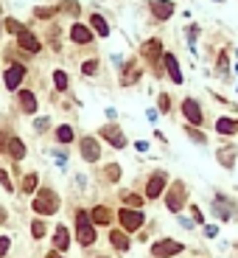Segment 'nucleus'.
I'll return each mask as SVG.
<instances>
[{
    "mask_svg": "<svg viewBox=\"0 0 238 258\" xmlns=\"http://www.w3.org/2000/svg\"><path fill=\"white\" fill-rule=\"evenodd\" d=\"M31 233H34V239H42V236H45V224L34 222V224H31Z\"/></svg>",
    "mask_w": 238,
    "mask_h": 258,
    "instance_id": "c85d7f7f",
    "label": "nucleus"
},
{
    "mask_svg": "<svg viewBox=\"0 0 238 258\" xmlns=\"http://www.w3.org/2000/svg\"><path fill=\"white\" fill-rule=\"evenodd\" d=\"M110 241L120 250V253H126V250H129V239H126V236H123L120 230H112V233H110Z\"/></svg>",
    "mask_w": 238,
    "mask_h": 258,
    "instance_id": "aec40b11",
    "label": "nucleus"
},
{
    "mask_svg": "<svg viewBox=\"0 0 238 258\" xmlns=\"http://www.w3.org/2000/svg\"><path fill=\"white\" fill-rule=\"evenodd\" d=\"M118 219H120V224L126 227V230H137L140 224H143V214L140 211H132V208H123L118 214Z\"/></svg>",
    "mask_w": 238,
    "mask_h": 258,
    "instance_id": "20e7f679",
    "label": "nucleus"
},
{
    "mask_svg": "<svg viewBox=\"0 0 238 258\" xmlns=\"http://www.w3.org/2000/svg\"><path fill=\"white\" fill-rule=\"evenodd\" d=\"M0 182H3V188L6 191H11V180H9V174L3 172V169H0Z\"/></svg>",
    "mask_w": 238,
    "mask_h": 258,
    "instance_id": "c756f323",
    "label": "nucleus"
},
{
    "mask_svg": "<svg viewBox=\"0 0 238 258\" xmlns=\"http://www.w3.org/2000/svg\"><path fill=\"white\" fill-rule=\"evenodd\" d=\"M233 157H236L233 146H227V149H221V152H219V160H221L224 166H233Z\"/></svg>",
    "mask_w": 238,
    "mask_h": 258,
    "instance_id": "5701e85b",
    "label": "nucleus"
},
{
    "mask_svg": "<svg viewBox=\"0 0 238 258\" xmlns=\"http://www.w3.org/2000/svg\"><path fill=\"white\" fill-rule=\"evenodd\" d=\"M34 188H37V174H28L26 180H23V191H26V194H31Z\"/></svg>",
    "mask_w": 238,
    "mask_h": 258,
    "instance_id": "a878e982",
    "label": "nucleus"
},
{
    "mask_svg": "<svg viewBox=\"0 0 238 258\" xmlns=\"http://www.w3.org/2000/svg\"><path fill=\"white\" fill-rule=\"evenodd\" d=\"M216 129H219L221 135H233V132H238V124H236L233 118H219Z\"/></svg>",
    "mask_w": 238,
    "mask_h": 258,
    "instance_id": "6ab92c4d",
    "label": "nucleus"
},
{
    "mask_svg": "<svg viewBox=\"0 0 238 258\" xmlns=\"http://www.w3.org/2000/svg\"><path fill=\"white\" fill-rule=\"evenodd\" d=\"M90 219H93L95 224H110L112 214H110V211H107L104 205H98V208H93V214H90Z\"/></svg>",
    "mask_w": 238,
    "mask_h": 258,
    "instance_id": "2eb2a0df",
    "label": "nucleus"
},
{
    "mask_svg": "<svg viewBox=\"0 0 238 258\" xmlns=\"http://www.w3.org/2000/svg\"><path fill=\"white\" fill-rule=\"evenodd\" d=\"M53 82H56L59 90H65V87H68V73H65V70H56V73H53Z\"/></svg>",
    "mask_w": 238,
    "mask_h": 258,
    "instance_id": "393cba45",
    "label": "nucleus"
},
{
    "mask_svg": "<svg viewBox=\"0 0 238 258\" xmlns=\"http://www.w3.org/2000/svg\"><path fill=\"white\" fill-rule=\"evenodd\" d=\"M90 26L95 28V34H98V37H107V34H110V26L104 23L101 14H90Z\"/></svg>",
    "mask_w": 238,
    "mask_h": 258,
    "instance_id": "f3484780",
    "label": "nucleus"
},
{
    "mask_svg": "<svg viewBox=\"0 0 238 258\" xmlns=\"http://www.w3.org/2000/svg\"><path fill=\"white\" fill-rule=\"evenodd\" d=\"M6 28H9V31H11V34H23V31H26V28H23V26H20V23H17V20H6Z\"/></svg>",
    "mask_w": 238,
    "mask_h": 258,
    "instance_id": "cd10ccee",
    "label": "nucleus"
},
{
    "mask_svg": "<svg viewBox=\"0 0 238 258\" xmlns=\"http://www.w3.org/2000/svg\"><path fill=\"white\" fill-rule=\"evenodd\" d=\"M34 127H37V129H40V132H42V129H45V127H48V118H40V121H37V124H34Z\"/></svg>",
    "mask_w": 238,
    "mask_h": 258,
    "instance_id": "4c0bfd02",
    "label": "nucleus"
},
{
    "mask_svg": "<svg viewBox=\"0 0 238 258\" xmlns=\"http://www.w3.org/2000/svg\"><path fill=\"white\" fill-rule=\"evenodd\" d=\"M95 68H98L95 62H84V65H81V70H84V73H95Z\"/></svg>",
    "mask_w": 238,
    "mask_h": 258,
    "instance_id": "f704fd0d",
    "label": "nucleus"
},
{
    "mask_svg": "<svg viewBox=\"0 0 238 258\" xmlns=\"http://www.w3.org/2000/svg\"><path fill=\"white\" fill-rule=\"evenodd\" d=\"M185 205V185L182 182H174V188L168 194V208L171 211H179V208Z\"/></svg>",
    "mask_w": 238,
    "mask_h": 258,
    "instance_id": "423d86ee",
    "label": "nucleus"
},
{
    "mask_svg": "<svg viewBox=\"0 0 238 258\" xmlns=\"http://www.w3.org/2000/svg\"><path fill=\"white\" fill-rule=\"evenodd\" d=\"M48 258H59V256H56V253H51V256H48Z\"/></svg>",
    "mask_w": 238,
    "mask_h": 258,
    "instance_id": "ea45409f",
    "label": "nucleus"
},
{
    "mask_svg": "<svg viewBox=\"0 0 238 258\" xmlns=\"http://www.w3.org/2000/svg\"><path fill=\"white\" fill-rule=\"evenodd\" d=\"M20 107H23V110H26V112H34V110H37V101H34V95L28 93V90H23V93H20Z\"/></svg>",
    "mask_w": 238,
    "mask_h": 258,
    "instance_id": "4be33fe9",
    "label": "nucleus"
},
{
    "mask_svg": "<svg viewBox=\"0 0 238 258\" xmlns=\"http://www.w3.org/2000/svg\"><path fill=\"white\" fill-rule=\"evenodd\" d=\"M0 222H6V211L3 208H0Z\"/></svg>",
    "mask_w": 238,
    "mask_h": 258,
    "instance_id": "58836bf2",
    "label": "nucleus"
},
{
    "mask_svg": "<svg viewBox=\"0 0 238 258\" xmlns=\"http://www.w3.org/2000/svg\"><path fill=\"white\" fill-rule=\"evenodd\" d=\"M76 227H79V241L81 244H93L95 241V227H93V219H90V214L87 211H79L76 214Z\"/></svg>",
    "mask_w": 238,
    "mask_h": 258,
    "instance_id": "f257e3e1",
    "label": "nucleus"
},
{
    "mask_svg": "<svg viewBox=\"0 0 238 258\" xmlns=\"http://www.w3.org/2000/svg\"><path fill=\"white\" fill-rule=\"evenodd\" d=\"M34 14H37V17H42V20H45V17H51V14H53V9H37Z\"/></svg>",
    "mask_w": 238,
    "mask_h": 258,
    "instance_id": "c9c22d12",
    "label": "nucleus"
},
{
    "mask_svg": "<svg viewBox=\"0 0 238 258\" xmlns=\"http://www.w3.org/2000/svg\"><path fill=\"white\" fill-rule=\"evenodd\" d=\"M56 208H59V199H56L53 191H40V197L34 199L37 214H56Z\"/></svg>",
    "mask_w": 238,
    "mask_h": 258,
    "instance_id": "f03ea898",
    "label": "nucleus"
},
{
    "mask_svg": "<svg viewBox=\"0 0 238 258\" xmlns=\"http://www.w3.org/2000/svg\"><path fill=\"white\" fill-rule=\"evenodd\" d=\"M56 138H59L62 143H70V140H73V129H70V127H59V132H56Z\"/></svg>",
    "mask_w": 238,
    "mask_h": 258,
    "instance_id": "b1692460",
    "label": "nucleus"
},
{
    "mask_svg": "<svg viewBox=\"0 0 238 258\" xmlns=\"http://www.w3.org/2000/svg\"><path fill=\"white\" fill-rule=\"evenodd\" d=\"M182 112H185V118L191 121V124H202V110H199V104H196L194 98H185V101H182Z\"/></svg>",
    "mask_w": 238,
    "mask_h": 258,
    "instance_id": "6e6552de",
    "label": "nucleus"
},
{
    "mask_svg": "<svg viewBox=\"0 0 238 258\" xmlns=\"http://www.w3.org/2000/svg\"><path fill=\"white\" fill-rule=\"evenodd\" d=\"M23 76H26V68H23V65H11V68L6 70V87H9V90H17Z\"/></svg>",
    "mask_w": 238,
    "mask_h": 258,
    "instance_id": "0eeeda50",
    "label": "nucleus"
},
{
    "mask_svg": "<svg viewBox=\"0 0 238 258\" xmlns=\"http://www.w3.org/2000/svg\"><path fill=\"white\" fill-rule=\"evenodd\" d=\"M81 155H84V160L95 163V160L101 157V149H98V143H95L93 138H84V140H81Z\"/></svg>",
    "mask_w": 238,
    "mask_h": 258,
    "instance_id": "9b49d317",
    "label": "nucleus"
},
{
    "mask_svg": "<svg viewBox=\"0 0 238 258\" xmlns=\"http://www.w3.org/2000/svg\"><path fill=\"white\" fill-rule=\"evenodd\" d=\"M6 152H9L14 160H23V157H26V146H23V140H17V138H9V143H6Z\"/></svg>",
    "mask_w": 238,
    "mask_h": 258,
    "instance_id": "f8f14e48",
    "label": "nucleus"
},
{
    "mask_svg": "<svg viewBox=\"0 0 238 258\" xmlns=\"http://www.w3.org/2000/svg\"><path fill=\"white\" fill-rule=\"evenodd\" d=\"M62 9H65V11H70V14H76V11H79V6H76V3H65Z\"/></svg>",
    "mask_w": 238,
    "mask_h": 258,
    "instance_id": "e433bc0d",
    "label": "nucleus"
},
{
    "mask_svg": "<svg viewBox=\"0 0 238 258\" xmlns=\"http://www.w3.org/2000/svg\"><path fill=\"white\" fill-rule=\"evenodd\" d=\"M56 250H68L70 244V236H68V227H56V239H53Z\"/></svg>",
    "mask_w": 238,
    "mask_h": 258,
    "instance_id": "412c9836",
    "label": "nucleus"
},
{
    "mask_svg": "<svg viewBox=\"0 0 238 258\" xmlns=\"http://www.w3.org/2000/svg\"><path fill=\"white\" fill-rule=\"evenodd\" d=\"M162 188H165V172H157L152 180H149V185H146V197L157 199L162 194Z\"/></svg>",
    "mask_w": 238,
    "mask_h": 258,
    "instance_id": "39448f33",
    "label": "nucleus"
},
{
    "mask_svg": "<svg viewBox=\"0 0 238 258\" xmlns=\"http://www.w3.org/2000/svg\"><path fill=\"white\" fill-rule=\"evenodd\" d=\"M6 253H9V239L0 236V256H6Z\"/></svg>",
    "mask_w": 238,
    "mask_h": 258,
    "instance_id": "473e14b6",
    "label": "nucleus"
},
{
    "mask_svg": "<svg viewBox=\"0 0 238 258\" xmlns=\"http://www.w3.org/2000/svg\"><path fill=\"white\" fill-rule=\"evenodd\" d=\"M101 135H104L107 140H110V143H112L115 149H123V146H126V138H123V132H120L118 127H104Z\"/></svg>",
    "mask_w": 238,
    "mask_h": 258,
    "instance_id": "1a4fd4ad",
    "label": "nucleus"
},
{
    "mask_svg": "<svg viewBox=\"0 0 238 258\" xmlns=\"http://www.w3.org/2000/svg\"><path fill=\"white\" fill-rule=\"evenodd\" d=\"M165 68H168V76L174 79V82H182V70H179V62L174 59V56H165Z\"/></svg>",
    "mask_w": 238,
    "mask_h": 258,
    "instance_id": "a211bd4d",
    "label": "nucleus"
},
{
    "mask_svg": "<svg viewBox=\"0 0 238 258\" xmlns=\"http://www.w3.org/2000/svg\"><path fill=\"white\" fill-rule=\"evenodd\" d=\"M107 177H110V180H118V177H120V169H118V166H110V169H107Z\"/></svg>",
    "mask_w": 238,
    "mask_h": 258,
    "instance_id": "7c9ffc66",
    "label": "nucleus"
},
{
    "mask_svg": "<svg viewBox=\"0 0 238 258\" xmlns=\"http://www.w3.org/2000/svg\"><path fill=\"white\" fill-rule=\"evenodd\" d=\"M152 9H154V14H157L160 20H168L171 14H174V6H171L168 0H154Z\"/></svg>",
    "mask_w": 238,
    "mask_h": 258,
    "instance_id": "ddd939ff",
    "label": "nucleus"
},
{
    "mask_svg": "<svg viewBox=\"0 0 238 258\" xmlns=\"http://www.w3.org/2000/svg\"><path fill=\"white\" fill-rule=\"evenodd\" d=\"M20 48H23V51H28V53H40V51H42V43H40L34 34L23 31V34H20Z\"/></svg>",
    "mask_w": 238,
    "mask_h": 258,
    "instance_id": "9d476101",
    "label": "nucleus"
},
{
    "mask_svg": "<svg viewBox=\"0 0 238 258\" xmlns=\"http://www.w3.org/2000/svg\"><path fill=\"white\" fill-rule=\"evenodd\" d=\"M123 199H126V205H129V208H135V211H137L140 205H143V199L135 197V194H123Z\"/></svg>",
    "mask_w": 238,
    "mask_h": 258,
    "instance_id": "bb28decb",
    "label": "nucleus"
},
{
    "mask_svg": "<svg viewBox=\"0 0 238 258\" xmlns=\"http://www.w3.org/2000/svg\"><path fill=\"white\" fill-rule=\"evenodd\" d=\"M162 53V45H160V40H149V43L143 45V56L146 59H157Z\"/></svg>",
    "mask_w": 238,
    "mask_h": 258,
    "instance_id": "4468645a",
    "label": "nucleus"
},
{
    "mask_svg": "<svg viewBox=\"0 0 238 258\" xmlns=\"http://www.w3.org/2000/svg\"><path fill=\"white\" fill-rule=\"evenodd\" d=\"M160 110H162V112H168V110H171V104H168V95H160Z\"/></svg>",
    "mask_w": 238,
    "mask_h": 258,
    "instance_id": "72a5a7b5",
    "label": "nucleus"
},
{
    "mask_svg": "<svg viewBox=\"0 0 238 258\" xmlns=\"http://www.w3.org/2000/svg\"><path fill=\"white\" fill-rule=\"evenodd\" d=\"M70 37H73V43H79V45H84V43H90V28H84V26H73V31H70Z\"/></svg>",
    "mask_w": 238,
    "mask_h": 258,
    "instance_id": "dca6fc26",
    "label": "nucleus"
},
{
    "mask_svg": "<svg viewBox=\"0 0 238 258\" xmlns=\"http://www.w3.org/2000/svg\"><path fill=\"white\" fill-rule=\"evenodd\" d=\"M152 253L157 258H168V256H174V253H182V244L174 241V239H162V241H157V244L152 247Z\"/></svg>",
    "mask_w": 238,
    "mask_h": 258,
    "instance_id": "7ed1b4c3",
    "label": "nucleus"
},
{
    "mask_svg": "<svg viewBox=\"0 0 238 258\" xmlns=\"http://www.w3.org/2000/svg\"><path fill=\"white\" fill-rule=\"evenodd\" d=\"M188 135H191V138H194L196 143H204V135H199L196 129H191V127H188Z\"/></svg>",
    "mask_w": 238,
    "mask_h": 258,
    "instance_id": "2f4dec72",
    "label": "nucleus"
}]
</instances>
